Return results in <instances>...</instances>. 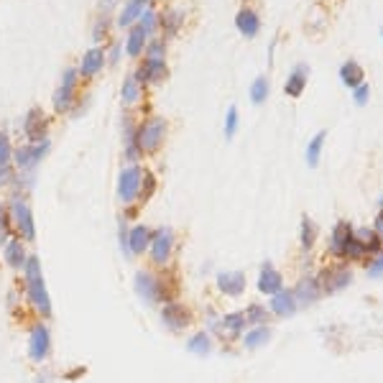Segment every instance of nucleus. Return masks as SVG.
Instances as JSON below:
<instances>
[{
  "mask_svg": "<svg viewBox=\"0 0 383 383\" xmlns=\"http://www.w3.org/2000/svg\"><path fill=\"white\" fill-rule=\"evenodd\" d=\"M169 133V123L163 120L161 115H151L146 118L144 123L135 125V146L141 156H153V153L161 151L163 141Z\"/></svg>",
  "mask_w": 383,
  "mask_h": 383,
  "instance_id": "obj_1",
  "label": "nucleus"
},
{
  "mask_svg": "<svg viewBox=\"0 0 383 383\" xmlns=\"http://www.w3.org/2000/svg\"><path fill=\"white\" fill-rule=\"evenodd\" d=\"M235 26H238V31L246 38H256L261 31V16L253 8H246V5H243V8L238 10V16H235Z\"/></svg>",
  "mask_w": 383,
  "mask_h": 383,
  "instance_id": "obj_18",
  "label": "nucleus"
},
{
  "mask_svg": "<svg viewBox=\"0 0 383 383\" xmlns=\"http://www.w3.org/2000/svg\"><path fill=\"white\" fill-rule=\"evenodd\" d=\"M110 26H113L110 16H103V13H97V18L92 21V38H95L97 47H100V44H103V41L107 38V34H110Z\"/></svg>",
  "mask_w": 383,
  "mask_h": 383,
  "instance_id": "obj_31",
  "label": "nucleus"
},
{
  "mask_svg": "<svg viewBox=\"0 0 383 383\" xmlns=\"http://www.w3.org/2000/svg\"><path fill=\"white\" fill-rule=\"evenodd\" d=\"M79 72L75 67H67L64 75H62V82H59L57 92H54V113L64 115L69 113L75 103L79 100Z\"/></svg>",
  "mask_w": 383,
  "mask_h": 383,
  "instance_id": "obj_3",
  "label": "nucleus"
},
{
  "mask_svg": "<svg viewBox=\"0 0 383 383\" xmlns=\"http://www.w3.org/2000/svg\"><path fill=\"white\" fill-rule=\"evenodd\" d=\"M368 274H371V276H381V274H383V250H378L375 256H371V263H368Z\"/></svg>",
  "mask_w": 383,
  "mask_h": 383,
  "instance_id": "obj_41",
  "label": "nucleus"
},
{
  "mask_svg": "<svg viewBox=\"0 0 383 383\" xmlns=\"http://www.w3.org/2000/svg\"><path fill=\"white\" fill-rule=\"evenodd\" d=\"M327 141V131H319V133L309 141V146H306V163L315 169L317 163H319V156H322V146H325Z\"/></svg>",
  "mask_w": 383,
  "mask_h": 383,
  "instance_id": "obj_29",
  "label": "nucleus"
},
{
  "mask_svg": "<svg viewBox=\"0 0 383 383\" xmlns=\"http://www.w3.org/2000/svg\"><path fill=\"white\" fill-rule=\"evenodd\" d=\"M373 230H375V235H378V240H381V246H383V212L378 215V217H375Z\"/></svg>",
  "mask_w": 383,
  "mask_h": 383,
  "instance_id": "obj_45",
  "label": "nucleus"
},
{
  "mask_svg": "<svg viewBox=\"0 0 383 383\" xmlns=\"http://www.w3.org/2000/svg\"><path fill=\"white\" fill-rule=\"evenodd\" d=\"M161 319H163V325L169 327L172 332H182L184 327L192 325V309L174 299V302H166V304H163Z\"/></svg>",
  "mask_w": 383,
  "mask_h": 383,
  "instance_id": "obj_12",
  "label": "nucleus"
},
{
  "mask_svg": "<svg viewBox=\"0 0 383 383\" xmlns=\"http://www.w3.org/2000/svg\"><path fill=\"white\" fill-rule=\"evenodd\" d=\"M49 138L47 141H41V144H26V146H18V148H13V163H16V176H34L36 172V166L41 163V159L49 153Z\"/></svg>",
  "mask_w": 383,
  "mask_h": 383,
  "instance_id": "obj_4",
  "label": "nucleus"
},
{
  "mask_svg": "<svg viewBox=\"0 0 383 383\" xmlns=\"http://www.w3.org/2000/svg\"><path fill=\"white\" fill-rule=\"evenodd\" d=\"M278 289H284V276H281V274H278L271 263H263V268H261V276H259V291L261 294L274 297Z\"/></svg>",
  "mask_w": 383,
  "mask_h": 383,
  "instance_id": "obj_20",
  "label": "nucleus"
},
{
  "mask_svg": "<svg viewBox=\"0 0 383 383\" xmlns=\"http://www.w3.org/2000/svg\"><path fill=\"white\" fill-rule=\"evenodd\" d=\"M148 31L141 26V23H133L131 29H128V38H125V51H128V57H144L146 51V44H148Z\"/></svg>",
  "mask_w": 383,
  "mask_h": 383,
  "instance_id": "obj_16",
  "label": "nucleus"
},
{
  "mask_svg": "<svg viewBox=\"0 0 383 383\" xmlns=\"http://www.w3.org/2000/svg\"><path fill=\"white\" fill-rule=\"evenodd\" d=\"M315 240H317V225H315V220L304 217V220H302V246H304L306 250H312Z\"/></svg>",
  "mask_w": 383,
  "mask_h": 383,
  "instance_id": "obj_36",
  "label": "nucleus"
},
{
  "mask_svg": "<svg viewBox=\"0 0 383 383\" xmlns=\"http://www.w3.org/2000/svg\"><path fill=\"white\" fill-rule=\"evenodd\" d=\"M138 23L148 31V36H156V34H159V13H156L153 8H146L144 16L138 18Z\"/></svg>",
  "mask_w": 383,
  "mask_h": 383,
  "instance_id": "obj_37",
  "label": "nucleus"
},
{
  "mask_svg": "<svg viewBox=\"0 0 383 383\" xmlns=\"http://www.w3.org/2000/svg\"><path fill=\"white\" fill-rule=\"evenodd\" d=\"M5 217H8V207H5V202H0V225H3Z\"/></svg>",
  "mask_w": 383,
  "mask_h": 383,
  "instance_id": "obj_46",
  "label": "nucleus"
},
{
  "mask_svg": "<svg viewBox=\"0 0 383 383\" xmlns=\"http://www.w3.org/2000/svg\"><path fill=\"white\" fill-rule=\"evenodd\" d=\"M268 77L266 75H261L253 79V85H250V100L256 103V105H261V103H266V97H268Z\"/></svg>",
  "mask_w": 383,
  "mask_h": 383,
  "instance_id": "obj_34",
  "label": "nucleus"
},
{
  "mask_svg": "<svg viewBox=\"0 0 383 383\" xmlns=\"http://www.w3.org/2000/svg\"><path fill=\"white\" fill-rule=\"evenodd\" d=\"M368 97H371V87L365 85V82L353 90V100L358 103V105H365V103H368Z\"/></svg>",
  "mask_w": 383,
  "mask_h": 383,
  "instance_id": "obj_42",
  "label": "nucleus"
},
{
  "mask_svg": "<svg viewBox=\"0 0 383 383\" xmlns=\"http://www.w3.org/2000/svg\"><path fill=\"white\" fill-rule=\"evenodd\" d=\"M378 204H381V210H383V200H381V202H378Z\"/></svg>",
  "mask_w": 383,
  "mask_h": 383,
  "instance_id": "obj_48",
  "label": "nucleus"
},
{
  "mask_svg": "<svg viewBox=\"0 0 383 383\" xmlns=\"http://www.w3.org/2000/svg\"><path fill=\"white\" fill-rule=\"evenodd\" d=\"M144 95V85L135 79V75H131L123 79V87H120V100H123V105H135L138 100Z\"/></svg>",
  "mask_w": 383,
  "mask_h": 383,
  "instance_id": "obj_26",
  "label": "nucleus"
},
{
  "mask_svg": "<svg viewBox=\"0 0 383 383\" xmlns=\"http://www.w3.org/2000/svg\"><path fill=\"white\" fill-rule=\"evenodd\" d=\"M243 315H246V322H250V325H263V319H266V306L248 304V309H246Z\"/></svg>",
  "mask_w": 383,
  "mask_h": 383,
  "instance_id": "obj_38",
  "label": "nucleus"
},
{
  "mask_svg": "<svg viewBox=\"0 0 383 383\" xmlns=\"http://www.w3.org/2000/svg\"><path fill=\"white\" fill-rule=\"evenodd\" d=\"M135 3H141L144 8H153V5H156V0H135Z\"/></svg>",
  "mask_w": 383,
  "mask_h": 383,
  "instance_id": "obj_47",
  "label": "nucleus"
},
{
  "mask_svg": "<svg viewBox=\"0 0 383 383\" xmlns=\"http://www.w3.org/2000/svg\"><path fill=\"white\" fill-rule=\"evenodd\" d=\"M217 289L228 297H240L246 291V276L240 271H222L217 274Z\"/></svg>",
  "mask_w": 383,
  "mask_h": 383,
  "instance_id": "obj_17",
  "label": "nucleus"
},
{
  "mask_svg": "<svg viewBox=\"0 0 383 383\" xmlns=\"http://www.w3.org/2000/svg\"><path fill=\"white\" fill-rule=\"evenodd\" d=\"M144 57H148V59H166V41H163L161 36H151V38H148V44H146Z\"/></svg>",
  "mask_w": 383,
  "mask_h": 383,
  "instance_id": "obj_35",
  "label": "nucleus"
},
{
  "mask_svg": "<svg viewBox=\"0 0 383 383\" xmlns=\"http://www.w3.org/2000/svg\"><path fill=\"white\" fill-rule=\"evenodd\" d=\"M23 278H26V291H29L34 309L41 317H49L51 315V299H49L47 284H44V276H41V263H38L36 256H29L26 266H23Z\"/></svg>",
  "mask_w": 383,
  "mask_h": 383,
  "instance_id": "obj_2",
  "label": "nucleus"
},
{
  "mask_svg": "<svg viewBox=\"0 0 383 383\" xmlns=\"http://www.w3.org/2000/svg\"><path fill=\"white\" fill-rule=\"evenodd\" d=\"M319 287H322V294H335L340 289H345L350 281H353V271L343 263H335V266H327L322 274H319Z\"/></svg>",
  "mask_w": 383,
  "mask_h": 383,
  "instance_id": "obj_9",
  "label": "nucleus"
},
{
  "mask_svg": "<svg viewBox=\"0 0 383 383\" xmlns=\"http://www.w3.org/2000/svg\"><path fill=\"white\" fill-rule=\"evenodd\" d=\"M184 8H166L163 13H159V31H161V38H174L179 31L184 29Z\"/></svg>",
  "mask_w": 383,
  "mask_h": 383,
  "instance_id": "obj_14",
  "label": "nucleus"
},
{
  "mask_svg": "<svg viewBox=\"0 0 383 383\" xmlns=\"http://www.w3.org/2000/svg\"><path fill=\"white\" fill-rule=\"evenodd\" d=\"M135 79L144 87L148 85H161L163 79L169 77V67H166V59H148L144 57V62L135 67Z\"/></svg>",
  "mask_w": 383,
  "mask_h": 383,
  "instance_id": "obj_10",
  "label": "nucleus"
},
{
  "mask_svg": "<svg viewBox=\"0 0 383 383\" xmlns=\"http://www.w3.org/2000/svg\"><path fill=\"white\" fill-rule=\"evenodd\" d=\"M235 131H238V107H230L228 115H225V135L233 138Z\"/></svg>",
  "mask_w": 383,
  "mask_h": 383,
  "instance_id": "obj_40",
  "label": "nucleus"
},
{
  "mask_svg": "<svg viewBox=\"0 0 383 383\" xmlns=\"http://www.w3.org/2000/svg\"><path fill=\"white\" fill-rule=\"evenodd\" d=\"M105 67H107L105 49L97 47V44H95V47L87 49L85 54H82V59H79V67H77V72H79V77H82V79H92V77H97Z\"/></svg>",
  "mask_w": 383,
  "mask_h": 383,
  "instance_id": "obj_13",
  "label": "nucleus"
},
{
  "mask_svg": "<svg viewBox=\"0 0 383 383\" xmlns=\"http://www.w3.org/2000/svg\"><path fill=\"white\" fill-rule=\"evenodd\" d=\"M353 225L350 222H337L335 228H332V238H330V253L335 256V259H343V248L345 243L353 238Z\"/></svg>",
  "mask_w": 383,
  "mask_h": 383,
  "instance_id": "obj_24",
  "label": "nucleus"
},
{
  "mask_svg": "<svg viewBox=\"0 0 383 383\" xmlns=\"http://www.w3.org/2000/svg\"><path fill=\"white\" fill-rule=\"evenodd\" d=\"M120 51H123V47H120L118 41H113V44L105 49V57H107V64H110V67H115V64H118V59H120Z\"/></svg>",
  "mask_w": 383,
  "mask_h": 383,
  "instance_id": "obj_43",
  "label": "nucleus"
},
{
  "mask_svg": "<svg viewBox=\"0 0 383 383\" xmlns=\"http://www.w3.org/2000/svg\"><path fill=\"white\" fill-rule=\"evenodd\" d=\"M141 176H144V169L138 163H128L125 169H120V176H118V200L123 202V204L138 202Z\"/></svg>",
  "mask_w": 383,
  "mask_h": 383,
  "instance_id": "obj_6",
  "label": "nucleus"
},
{
  "mask_svg": "<svg viewBox=\"0 0 383 383\" xmlns=\"http://www.w3.org/2000/svg\"><path fill=\"white\" fill-rule=\"evenodd\" d=\"M3 261H5V263L13 268V271H23L26 261H29V253H26L23 240H21V238L5 240V246H3Z\"/></svg>",
  "mask_w": 383,
  "mask_h": 383,
  "instance_id": "obj_15",
  "label": "nucleus"
},
{
  "mask_svg": "<svg viewBox=\"0 0 383 383\" xmlns=\"http://www.w3.org/2000/svg\"><path fill=\"white\" fill-rule=\"evenodd\" d=\"M294 291V299H297V304H315L317 299L322 297V287H319V281L317 278H302L297 284V289H291Z\"/></svg>",
  "mask_w": 383,
  "mask_h": 383,
  "instance_id": "obj_21",
  "label": "nucleus"
},
{
  "mask_svg": "<svg viewBox=\"0 0 383 383\" xmlns=\"http://www.w3.org/2000/svg\"><path fill=\"white\" fill-rule=\"evenodd\" d=\"M49 115L41 107H31L26 118H23V135L29 138V144H41L49 138Z\"/></svg>",
  "mask_w": 383,
  "mask_h": 383,
  "instance_id": "obj_7",
  "label": "nucleus"
},
{
  "mask_svg": "<svg viewBox=\"0 0 383 383\" xmlns=\"http://www.w3.org/2000/svg\"><path fill=\"white\" fill-rule=\"evenodd\" d=\"M148 253H151V261L156 266H166V261L172 259V253H174V230L172 228L153 230Z\"/></svg>",
  "mask_w": 383,
  "mask_h": 383,
  "instance_id": "obj_8",
  "label": "nucleus"
},
{
  "mask_svg": "<svg viewBox=\"0 0 383 383\" xmlns=\"http://www.w3.org/2000/svg\"><path fill=\"white\" fill-rule=\"evenodd\" d=\"M297 299H294V291L289 289H278L276 294L271 297V312L276 317H291L297 312Z\"/></svg>",
  "mask_w": 383,
  "mask_h": 383,
  "instance_id": "obj_22",
  "label": "nucleus"
},
{
  "mask_svg": "<svg viewBox=\"0 0 383 383\" xmlns=\"http://www.w3.org/2000/svg\"><path fill=\"white\" fill-rule=\"evenodd\" d=\"M144 5L141 3H135V0H125L120 10H118V18H115V26L118 29H131L133 23H138V18L144 16Z\"/></svg>",
  "mask_w": 383,
  "mask_h": 383,
  "instance_id": "obj_23",
  "label": "nucleus"
},
{
  "mask_svg": "<svg viewBox=\"0 0 383 383\" xmlns=\"http://www.w3.org/2000/svg\"><path fill=\"white\" fill-rule=\"evenodd\" d=\"M115 8H120V0H97V10L103 16H110Z\"/></svg>",
  "mask_w": 383,
  "mask_h": 383,
  "instance_id": "obj_44",
  "label": "nucleus"
},
{
  "mask_svg": "<svg viewBox=\"0 0 383 383\" xmlns=\"http://www.w3.org/2000/svg\"><path fill=\"white\" fill-rule=\"evenodd\" d=\"M8 217L13 220V228L18 233L21 240H34L36 238V222H34V212H31L29 202L13 194V200L8 204Z\"/></svg>",
  "mask_w": 383,
  "mask_h": 383,
  "instance_id": "obj_5",
  "label": "nucleus"
},
{
  "mask_svg": "<svg viewBox=\"0 0 383 383\" xmlns=\"http://www.w3.org/2000/svg\"><path fill=\"white\" fill-rule=\"evenodd\" d=\"M159 189V182H156V174L151 169H144V176H141V192H138V202H148Z\"/></svg>",
  "mask_w": 383,
  "mask_h": 383,
  "instance_id": "obj_30",
  "label": "nucleus"
},
{
  "mask_svg": "<svg viewBox=\"0 0 383 383\" xmlns=\"http://www.w3.org/2000/svg\"><path fill=\"white\" fill-rule=\"evenodd\" d=\"M51 353V335H49L47 325H34L29 332V358L34 363H44Z\"/></svg>",
  "mask_w": 383,
  "mask_h": 383,
  "instance_id": "obj_11",
  "label": "nucleus"
},
{
  "mask_svg": "<svg viewBox=\"0 0 383 383\" xmlns=\"http://www.w3.org/2000/svg\"><path fill=\"white\" fill-rule=\"evenodd\" d=\"M363 77H365V72H363V67L358 64V62H345L343 67H340V79H343V85L345 87H350V90H355L358 85H363Z\"/></svg>",
  "mask_w": 383,
  "mask_h": 383,
  "instance_id": "obj_27",
  "label": "nucleus"
},
{
  "mask_svg": "<svg viewBox=\"0 0 383 383\" xmlns=\"http://www.w3.org/2000/svg\"><path fill=\"white\" fill-rule=\"evenodd\" d=\"M306 79H309V67H306V64L294 67V72L287 77V85H284L287 95L289 97H302V92L306 90Z\"/></svg>",
  "mask_w": 383,
  "mask_h": 383,
  "instance_id": "obj_25",
  "label": "nucleus"
},
{
  "mask_svg": "<svg viewBox=\"0 0 383 383\" xmlns=\"http://www.w3.org/2000/svg\"><path fill=\"white\" fill-rule=\"evenodd\" d=\"M153 230H148L146 225H135L133 230H128V256H144L148 246H151Z\"/></svg>",
  "mask_w": 383,
  "mask_h": 383,
  "instance_id": "obj_19",
  "label": "nucleus"
},
{
  "mask_svg": "<svg viewBox=\"0 0 383 383\" xmlns=\"http://www.w3.org/2000/svg\"><path fill=\"white\" fill-rule=\"evenodd\" d=\"M13 161V144L8 133H0V166H10Z\"/></svg>",
  "mask_w": 383,
  "mask_h": 383,
  "instance_id": "obj_39",
  "label": "nucleus"
},
{
  "mask_svg": "<svg viewBox=\"0 0 383 383\" xmlns=\"http://www.w3.org/2000/svg\"><path fill=\"white\" fill-rule=\"evenodd\" d=\"M381 38H383V31H381Z\"/></svg>",
  "mask_w": 383,
  "mask_h": 383,
  "instance_id": "obj_49",
  "label": "nucleus"
},
{
  "mask_svg": "<svg viewBox=\"0 0 383 383\" xmlns=\"http://www.w3.org/2000/svg\"><path fill=\"white\" fill-rule=\"evenodd\" d=\"M210 347H212V343H210V335H207V332H197V335H192L189 340H187V350L194 355H207L210 353Z\"/></svg>",
  "mask_w": 383,
  "mask_h": 383,
  "instance_id": "obj_32",
  "label": "nucleus"
},
{
  "mask_svg": "<svg viewBox=\"0 0 383 383\" xmlns=\"http://www.w3.org/2000/svg\"><path fill=\"white\" fill-rule=\"evenodd\" d=\"M222 330H228L230 335H240L246 330V315L243 312H230L222 317Z\"/></svg>",
  "mask_w": 383,
  "mask_h": 383,
  "instance_id": "obj_33",
  "label": "nucleus"
},
{
  "mask_svg": "<svg viewBox=\"0 0 383 383\" xmlns=\"http://www.w3.org/2000/svg\"><path fill=\"white\" fill-rule=\"evenodd\" d=\"M268 340H271V327L256 325L248 335L243 337V347H246V350H259L261 345H266Z\"/></svg>",
  "mask_w": 383,
  "mask_h": 383,
  "instance_id": "obj_28",
  "label": "nucleus"
}]
</instances>
